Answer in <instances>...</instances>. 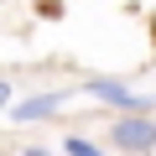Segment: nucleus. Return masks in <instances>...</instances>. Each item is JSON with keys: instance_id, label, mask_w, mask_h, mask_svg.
<instances>
[{"instance_id": "7ed1b4c3", "label": "nucleus", "mask_w": 156, "mask_h": 156, "mask_svg": "<svg viewBox=\"0 0 156 156\" xmlns=\"http://www.w3.org/2000/svg\"><path fill=\"white\" fill-rule=\"evenodd\" d=\"M57 104H62V94H37V99L16 104V120H42V115H52Z\"/></svg>"}, {"instance_id": "f03ea898", "label": "nucleus", "mask_w": 156, "mask_h": 156, "mask_svg": "<svg viewBox=\"0 0 156 156\" xmlns=\"http://www.w3.org/2000/svg\"><path fill=\"white\" fill-rule=\"evenodd\" d=\"M83 89H89L94 99H104V104H120V109H140V104H146L140 94H130L125 83H115V78H89Z\"/></svg>"}, {"instance_id": "39448f33", "label": "nucleus", "mask_w": 156, "mask_h": 156, "mask_svg": "<svg viewBox=\"0 0 156 156\" xmlns=\"http://www.w3.org/2000/svg\"><path fill=\"white\" fill-rule=\"evenodd\" d=\"M5 104H11V83L0 78V109H5Z\"/></svg>"}, {"instance_id": "f257e3e1", "label": "nucleus", "mask_w": 156, "mask_h": 156, "mask_svg": "<svg viewBox=\"0 0 156 156\" xmlns=\"http://www.w3.org/2000/svg\"><path fill=\"white\" fill-rule=\"evenodd\" d=\"M109 140H115L120 151H151V146H156V120H146V115H125V120L109 125Z\"/></svg>"}, {"instance_id": "20e7f679", "label": "nucleus", "mask_w": 156, "mask_h": 156, "mask_svg": "<svg viewBox=\"0 0 156 156\" xmlns=\"http://www.w3.org/2000/svg\"><path fill=\"white\" fill-rule=\"evenodd\" d=\"M68 156H99V146H89L83 135H73V140H68Z\"/></svg>"}]
</instances>
